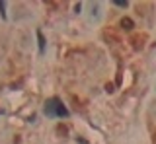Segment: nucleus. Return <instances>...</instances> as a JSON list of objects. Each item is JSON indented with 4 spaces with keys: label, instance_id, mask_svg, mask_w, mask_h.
Listing matches in <instances>:
<instances>
[{
    "label": "nucleus",
    "instance_id": "1",
    "mask_svg": "<svg viewBox=\"0 0 156 144\" xmlns=\"http://www.w3.org/2000/svg\"><path fill=\"white\" fill-rule=\"evenodd\" d=\"M45 113L47 115H51V117H66L68 111H66V107L62 105L58 99H49V101L45 103Z\"/></svg>",
    "mask_w": 156,
    "mask_h": 144
},
{
    "label": "nucleus",
    "instance_id": "2",
    "mask_svg": "<svg viewBox=\"0 0 156 144\" xmlns=\"http://www.w3.org/2000/svg\"><path fill=\"white\" fill-rule=\"evenodd\" d=\"M121 27H123V29H133V20H131V18H123V20H121Z\"/></svg>",
    "mask_w": 156,
    "mask_h": 144
},
{
    "label": "nucleus",
    "instance_id": "3",
    "mask_svg": "<svg viewBox=\"0 0 156 144\" xmlns=\"http://www.w3.org/2000/svg\"><path fill=\"white\" fill-rule=\"evenodd\" d=\"M37 37H39V51L43 53V49H45V41H43V35H41V31H37Z\"/></svg>",
    "mask_w": 156,
    "mask_h": 144
},
{
    "label": "nucleus",
    "instance_id": "4",
    "mask_svg": "<svg viewBox=\"0 0 156 144\" xmlns=\"http://www.w3.org/2000/svg\"><path fill=\"white\" fill-rule=\"evenodd\" d=\"M115 4H117V6H127L125 0H115Z\"/></svg>",
    "mask_w": 156,
    "mask_h": 144
}]
</instances>
